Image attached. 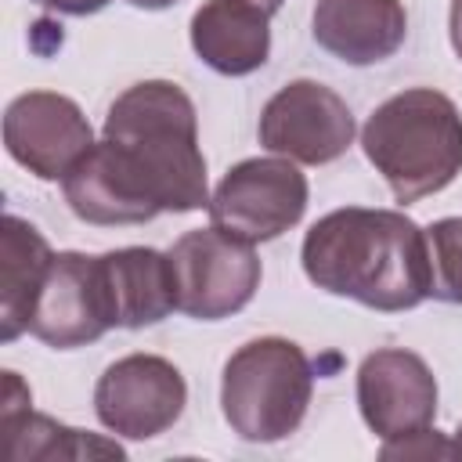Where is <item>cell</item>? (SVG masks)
Here are the masks:
<instances>
[{"instance_id": "cell-1", "label": "cell", "mask_w": 462, "mask_h": 462, "mask_svg": "<svg viewBox=\"0 0 462 462\" xmlns=\"http://www.w3.org/2000/svg\"><path fill=\"white\" fill-rule=\"evenodd\" d=\"M69 209L97 227L148 224L209 206L195 101L170 79L126 87L105 134L61 180Z\"/></svg>"}, {"instance_id": "cell-2", "label": "cell", "mask_w": 462, "mask_h": 462, "mask_svg": "<svg viewBox=\"0 0 462 462\" xmlns=\"http://www.w3.org/2000/svg\"><path fill=\"white\" fill-rule=\"evenodd\" d=\"M300 260L318 289L383 314L430 300L426 231L401 209H332L310 224Z\"/></svg>"}, {"instance_id": "cell-3", "label": "cell", "mask_w": 462, "mask_h": 462, "mask_svg": "<svg viewBox=\"0 0 462 462\" xmlns=\"http://www.w3.org/2000/svg\"><path fill=\"white\" fill-rule=\"evenodd\" d=\"M361 148L397 202H419L462 173V112L433 87L401 90L368 116Z\"/></svg>"}, {"instance_id": "cell-4", "label": "cell", "mask_w": 462, "mask_h": 462, "mask_svg": "<svg viewBox=\"0 0 462 462\" xmlns=\"http://www.w3.org/2000/svg\"><path fill=\"white\" fill-rule=\"evenodd\" d=\"M314 393V368L300 343L260 336L242 343L220 379V411L249 444H274L300 430Z\"/></svg>"}, {"instance_id": "cell-5", "label": "cell", "mask_w": 462, "mask_h": 462, "mask_svg": "<svg viewBox=\"0 0 462 462\" xmlns=\"http://www.w3.org/2000/svg\"><path fill=\"white\" fill-rule=\"evenodd\" d=\"M307 177L285 155L242 159L209 195V224L249 245L271 242L296 227L307 213Z\"/></svg>"}, {"instance_id": "cell-6", "label": "cell", "mask_w": 462, "mask_h": 462, "mask_svg": "<svg viewBox=\"0 0 462 462\" xmlns=\"http://www.w3.org/2000/svg\"><path fill=\"white\" fill-rule=\"evenodd\" d=\"M177 310L195 321H220L238 314L260 289V256L249 242L224 235L220 227L184 231L170 245Z\"/></svg>"}, {"instance_id": "cell-7", "label": "cell", "mask_w": 462, "mask_h": 462, "mask_svg": "<svg viewBox=\"0 0 462 462\" xmlns=\"http://www.w3.org/2000/svg\"><path fill=\"white\" fill-rule=\"evenodd\" d=\"M188 404L180 368L159 354H126L112 361L94 386V411L101 426L126 440H152L166 433Z\"/></svg>"}, {"instance_id": "cell-8", "label": "cell", "mask_w": 462, "mask_h": 462, "mask_svg": "<svg viewBox=\"0 0 462 462\" xmlns=\"http://www.w3.org/2000/svg\"><path fill=\"white\" fill-rule=\"evenodd\" d=\"M256 134L271 155L325 166L354 144V112L332 87L292 79L263 105Z\"/></svg>"}, {"instance_id": "cell-9", "label": "cell", "mask_w": 462, "mask_h": 462, "mask_svg": "<svg viewBox=\"0 0 462 462\" xmlns=\"http://www.w3.org/2000/svg\"><path fill=\"white\" fill-rule=\"evenodd\" d=\"M4 148L32 177L65 180V173L94 148V130L72 97L29 90L4 112Z\"/></svg>"}, {"instance_id": "cell-10", "label": "cell", "mask_w": 462, "mask_h": 462, "mask_svg": "<svg viewBox=\"0 0 462 462\" xmlns=\"http://www.w3.org/2000/svg\"><path fill=\"white\" fill-rule=\"evenodd\" d=\"M108 328H116V318L101 274V256L54 253L29 318V332L54 350H76L101 339Z\"/></svg>"}, {"instance_id": "cell-11", "label": "cell", "mask_w": 462, "mask_h": 462, "mask_svg": "<svg viewBox=\"0 0 462 462\" xmlns=\"http://www.w3.org/2000/svg\"><path fill=\"white\" fill-rule=\"evenodd\" d=\"M357 408L379 440L419 433L437 419V379L411 350H372L357 368Z\"/></svg>"}, {"instance_id": "cell-12", "label": "cell", "mask_w": 462, "mask_h": 462, "mask_svg": "<svg viewBox=\"0 0 462 462\" xmlns=\"http://www.w3.org/2000/svg\"><path fill=\"white\" fill-rule=\"evenodd\" d=\"M0 455L7 462H58V458H123L116 440L72 430L51 415L32 411V393L18 372H4L0 393Z\"/></svg>"}, {"instance_id": "cell-13", "label": "cell", "mask_w": 462, "mask_h": 462, "mask_svg": "<svg viewBox=\"0 0 462 462\" xmlns=\"http://www.w3.org/2000/svg\"><path fill=\"white\" fill-rule=\"evenodd\" d=\"M310 32L321 51L365 69L404 47L408 11L401 0H318Z\"/></svg>"}, {"instance_id": "cell-14", "label": "cell", "mask_w": 462, "mask_h": 462, "mask_svg": "<svg viewBox=\"0 0 462 462\" xmlns=\"http://www.w3.org/2000/svg\"><path fill=\"white\" fill-rule=\"evenodd\" d=\"M191 47L220 76H249L271 58V14L249 0H206L191 14Z\"/></svg>"}, {"instance_id": "cell-15", "label": "cell", "mask_w": 462, "mask_h": 462, "mask_svg": "<svg viewBox=\"0 0 462 462\" xmlns=\"http://www.w3.org/2000/svg\"><path fill=\"white\" fill-rule=\"evenodd\" d=\"M101 274L112 303L116 328H144L177 310V282L170 253L126 245L101 253Z\"/></svg>"}, {"instance_id": "cell-16", "label": "cell", "mask_w": 462, "mask_h": 462, "mask_svg": "<svg viewBox=\"0 0 462 462\" xmlns=\"http://www.w3.org/2000/svg\"><path fill=\"white\" fill-rule=\"evenodd\" d=\"M54 253L47 238L22 217L7 213L0 224V339L14 343L29 332L36 296L43 289Z\"/></svg>"}, {"instance_id": "cell-17", "label": "cell", "mask_w": 462, "mask_h": 462, "mask_svg": "<svg viewBox=\"0 0 462 462\" xmlns=\"http://www.w3.org/2000/svg\"><path fill=\"white\" fill-rule=\"evenodd\" d=\"M430 249V296L462 303V217H444L426 227Z\"/></svg>"}, {"instance_id": "cell-18", "label": "cell", "mask_w": 462, "mask_h": 462, "mask_svg": "<svg viewBox=\"0 0 462 462\" xmlns=\"http://www.w3.org/2000/svg\"><path fill=\"white\" fill-rule=\"evenodd\" d=\"M379 455L383 458H451V440L426 426L419 433H408V437H397V440H383Z\"/></svg>"}, {"instance_id": "cell-19", "label": "cell", "mask_w": 462, "mask_h": 462, "mask_svg": "<svg viewBox=\"0 0 462 462\" xmlns=\"http://www.w3.org/2000/svg\"><path fill=\"white\" fill-rule=\"evenodd\" d=\"M47 11H58V14H72V18H87V14H97L101 7H108L112 0H32Z\"/></svg>"}, {"instance_id": "cell-20", "label": "cell", "mask_w": 462, "mask_h": 462, "mask_svg": "<svg viewBox=\"0 0 462 462\" xmlns=\"http://www.w3.org/2000/svg\"><path fill=\"white\" fill-rule=\"evenodd\" d=\"M448 32H451V47L462 61V0H451V14H448Z\"/></svg>"}, {"instance_id": "cell-21", "label": "cell", "mask_w": 462, "mask_h": 462, "mask_svg": "<svg viewBox=\"0 0 462 462\" xmlns=\"http://www.w3.org/2000/svg\"><path fill=\"white\" fill-rule=\"evenodd\" d=\"M134 7H141V11H162V7H173L177 0H130Z\"/></svg>"}, {"instance_id": "cell-22", "label": "cell", "mask_w": 462, "mask_h": 462, "mask_svg": "<svg viewBox=\"0 0 462 462\" xmlns=\"http://www.w3.org/2000/svg\"><path fill=\"white\" fill-rule=\"evenodd\" d=\"M451 458H462V422H458V430L451 437Z\"/></svg>"}, {"instance_id": "cell-23", "label": "cell", "mask_w": 462, "mask_h": 462, "mask_svg": "<svg viewBox=\"0 0 462 462\" xmlns=\"http://www.w3.org/2000/svg\"><path fill=\"white\" fill-rule=\"evenodd\" d=\"M249 4H256V7H260V11H267V14H274V11H278L285 0H249Z\"/></svg>"}]
</instances>
